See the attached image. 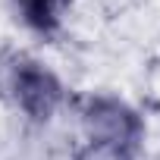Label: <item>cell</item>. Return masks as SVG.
Listing matches in <instances>:
<instances>
[{
    "label": "cell",
    "mask_w": 160,
    "mask_h": 160,
    "mask_svg": "<svg viewBox=\"0 0 160 160\" xmlns=\"http://www.w3.org/2000/svg\"><path fill=\"white\" fill-rule=\"evenodd\" d=\"M82 119H85V129H88V141H116V144L138 148L141 119L122 101L94 98V101H88Z\"/></svg>",
    "instance_id": "1"
},
{
    "label": "cell",
    "mask_w": 160,
    "mask_h": 160,
    "mask_svg": "<svg viewBox=\"0 0 160 160\" xmlns=\"http://www.w3.org/2000/svg\"><path fill=\"white\" fill-rule=\"evenodd\" d=\"M13 94L32 119H47L60 104V82L38 63H19L13 69Z\"/></svg>",
    "instance_id": "2"
},
{
    "label": "cell",
    "mask_w": 160,
    "mask_h": 160,
    "mask_svg": "<svg viewBox=\"0 0 160 160\" xmlns=\"http://www.w3.org/2000/svg\"><path fill=\"white\" fill-rule=\"evenodd\" d=\"M16 7L35 32H53L69 7V0H16Z\"/></svg>",
    "instance_id": "3"
},
{
    "label": "cell",
    "mask_w": 160,
    "mask_h": 160,
    "mask_svg": "<svg viewBox=\"0 0 160 160\" xmlns=\"http://www.w3.org/2000/svg\"><path fill=\"white\" fill-rule=\"evenodd\" d=\"M75 160H135V148L116 141H85Z\"/></svg>",
    "instance_id": "4"
}]
</instances>
